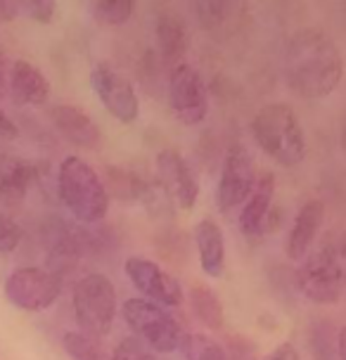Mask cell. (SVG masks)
I'll return each instance as SVG.
<instances>
[{
	"label": "cell",
	"mask_w": 346,
	"mask_h": 360,
	"mask_svg": "<svg viewBox=\"0 0 346 360\" xmlns=\"http://www.w3.org/2000/svg\"><path fill=\"white\" fill-rule=\"evenodd\" d=\"M342 50L328 31L306 27L294 31L285 48V81L304 100H323L342 81Z\"/></svg>",
	"instance_id": "obj_1"
},
{
	"label": "cell",
	"mask_w": 346,
	"mask_h": 360,
	"mask_svg": "<svg viewBox=\"0 0 346 360\" xmlns=\"http://www.w3.org/2000/svg\"><path fill=\"white\" fill-rule=\"evenodd\" d=\"M254 143L280 166H299L306 157V135L297 112L285 102H273L252 119Z\"/></svg>",
	"instance_id": "obj_2"
},
{
	"label": "cell",
	"mask_w": 346,
	"mask_h": 360,
	"mask_svg": "<svg viewBox=\"0 0 346 360\" xmlns=\"http://www.w3.org/2000/svg\"><path fill=\"white\" fill-rule=\"evenodd\" d=\"M57 192L64 207L81 223H100L110 211V192L88 162L81 157H64L57 171Z\"/></svg>",
	"instance_id": "obj_3"
},
{
	"label": "cell",
	"mask_w": 346,
	"mask_h": 360,
	"mask_svg": "<svg viewBox=\"0 0 346 360\" xmlns=\"http://www.w3.org/2000/svg\"><path fill=\"white\" fill-rule=\"evenodd\" d=\"M74 318L81 332L93 339L107 337L117 320V289L102 273H91L74 285Z\"/></svg>",
	"instance_id": "obj_4"
},
{
	"label": "cell",
	"mask_w": 346,
	"mask_h": 360,
	"mask_svg": "<svg viewBox=\"0 0 346 360\" xmlns=\"http://www.w3.org/2000/svg\"><path fill=\"white\" fill-rule=\"evenodd\" d=\"M121 315H124V323L131 327L133 337H138L152 351L171 353L183 346L185 332L181 323L162 306L133 297L124 301Z\"/></svg>",
	"instance_id": "obj_5"
},
{
	"label": "cell",
	"mask_w": 346,
	"mask_h": 360,
	"mask_svg": "<svg viewBox=\"0 0 346 360\" xmlns=\"http://www.w3.org/2000/svg\"><path fill=\"white\" fill-rule=\"evenodd\" d=\"M62 275L48 268L27 266L17 268L5 280V297L19 311L41 313L60 299Z\"/></svg>",
	"instance_id": "obj_6"
},
{
	"label": "cell",
	"mask_w": 346,
	"mask_h": 360,
	"mask_svg": "<svg viewBox=\"0 0 346 360\" xmlns=\"http://www.w3.org/2000/svg\"><path fill=\"white\" fill-rule=\"evenodd\" d=\"M297 285L301 294L313 304H339L344 294V270L339 254L332 247H325L318 254L309 256L297 273Z\"/></svg>",
	"instance_id": "obj_7"
},
{
	"label": "cell",
	"mask_w": 346,
	"mask_h": 360,
	"mask_svg": "<svg viewBox=\"0 0 346 360\" xmlns=\"http://www.w3.org/2000/svg\"><path fill=\"white\" fill-rule=\"evenodd\" d=\"M256 185V169L254 157L242 143H235L228 147L223 157L219 188H216V202L223 214L233 211L247 202Z\"/></svg>",
	"instance_id": "obj_8"
},
{
	"label": "cell",
	"mask_w": 346,
	"mask_h": 360,
	"mask_svg": "<svg viewBox=\"0 0 346 360\" xmlns=\"http://www.w3.org/2000/svg\"><path fill=\"white\" fill-rule=\"evenodd\" d=\"M91 86L93 93L98 95L102 107L112 114L114 119L121 124H133L140 117V102L136 95L133 83L126 79L119 69H114L112 64L100 62L93 67L91 72Z\"/></svg>",
	"instance_id": "obj_9"
},
{
	"label": "cell",
	"mask_w": 346,
	"mask_h": 360,
	"mask_svg": "<svg viewBox=\"0 0 346 360\" xmlns=\"http://www.w3.org/2000/svg\"><path fill=\"white\" fill-rule=\"evenodd\" d=\"M169 107L181 124L197 126L209 112V95L200 72L190 64L173 67L169 79Z\"/></svg>",
	"instance_id": "obj_10"
},
{
	"label": "cell",
	"mask_w": 346,
	"mask_h": 360,
	"mask_svg": "<svg viewBox=\"0 0 346 360\" xmlns=\"http://www.w3.org/2000/svg\"><path fill=\"white\" fill-rule=\"evenodd\" d=\"M124 273L131 280V285L157 306H181L183 304V287L171 273L159 263L145 259V256H131L124 263Z\"/></svg>",
	"instance_id": "obj_11"
},
{
	"label": "cell",
	"mask_w": 346,
	"mask_h": 360,
	"mask_svg": "<svg viewBox=\"0 0 346 360\" xmlns=\"http://www.w3.org/2000/svg\"><path fill=\"white\" fill-rule=\"evenodd\" d=\"M157 178L166 195L173 199V204H178L185 211L195 209L197 199H200V183L192 173L190 162L181 152L166 147L157 154Z\"/></svg>",
	"instance_id": "obj_12"
},
{
	"label": "cell",
	"mask_w": 346,
	"mask_h": 360,
	"mask_svg": "<svg viewBox=\"0 0 346 360\" xmlns=\"http://www.w3.org/2000/svg\"><path fill=\"white\" fill-rule=\"evenodd\" d=\"M8 95L22 107H43L50 100V81L34 62L15 60L10 64Z\"/></svg>",
	"instance_id": "obj_13"
},
{
	"label": "cell",
	"mask_w": 346,
	"mask_h": 360,
	"mask_svg": "<svg viewBox=\"0 0 346 360\" xmlns=\"http://www.w3.org/2000/svg\"><path fill=\"white\" fill-rule=\"evenodd\" d=\"M275 199V176L273 173H261L256 178V185L247 202L242 204L240 214V230L249 240H256L268 230V216Z\"/></svg>",
	"instance_id": "obj_14"
},
{
	"label": "cell",
	"mask_w": 346,
	"mask_h": 360,
	"mask_svg": "<svg viewBox=\"0 0 346 360\" xmlns=\"http://www.w3.org/2000/svg\"><path fill=\"white\" fill-rule=\"evenodd\" d=\"M325 221V202L323 199H311L297 211L292 223V230L287 235L285 252L292 261H304L309 256V249L313 247L316 237L323 228Z\"/></svg>",
	"instance_id": "obj_15"
},
{
	"label": "cell",
	"mask_w": 346,
	"mask_h": 360,
	"mask_svg": "<svg viewBox=\"0 0 346 360\" xmlns=\"http://www.w3.org/2000/svg\"><path fill=\"white\" fill-rule=\"evenodd\" d=\"M50 121H53V126L62 133V138H67L69 143L76 147H83V150H95L102 140L100 128L95 126L91 114L83 112V109L76 105L50 107Z\"/></svg>",
	"instance_id": "obj_16"
},
{
	"label": "cell",
	"mask_w": 346,
	"mask_h": 360,
	"mask_svg": "<svg viewBox=\"0 0 346 360\" xmlns=\"http://www.w3.org/2000/svg\"><path fill=\"white\" fill-rule=\"evenodd\" d=\"M41 178V164L0 152V202L19 204Z\"/></svg>",
	"instance_id": "obj_17"
},
{
	"label": "cell",
	"mask_w": 346,
	"mask_h": 360,
	"mask_svg": "<svg viewBox=\"0 0 346 360\" xmlns=\"http://www.w3.org/2000/svg\"><path fill=\"white\" fill-rule=\"evenodd\" d=\"M155 38H157V48H159V53H162L164 62L171 64V67H178L190 48L188 22L171 10L159 12L157 24H155Z\"/></svg>",
	"instance_id": "obj_18"
},
{
	"label": "cell",
	"mask_w": 346,
	"mask_h": 360,
	"mask_svg": "<svg viewBox=\"0 0 346 360\" xmlns=\"http://www.w3.org/2000/svg\"><path fill=\"white\" fill-rule=\"evenodd\" d=\"M192 235H195L202 270L209 278H221L226 273V237L221 225L214 218H202Z\"/></svg>",
	"instance_id": "obj_19"
},
{
	"label": "cell",
	"mask_w": 346,
	"mask_h": 360,
	"mask_svg": "<svg viewBox=\"0 0 346 360\" xmlns=\"http://www.w3.org/2000/svg\"><path fill=\"white\" fill-rule=\"evenodd\" d=\"M190 306L207 330H221L226 323V311H223L219 294L207 285H195L190 289Z\"/></svg>",
	"instance_id": "obj_20"
},
{
	"label": "cell",
	"mask_w": 346,
	"mask_h": 360,
	"mask_svg": "<svg viewBox=\"0 0 346 360\" xmlns=\"http://www.w3.org/2000/svg\"><path fill=\"white\" fill-rule=\"evenodd\" d=\"M192 8L197 12L200 27L209 34H219L237 17V5L228 0H204V3H195Z\"/></svg>",
	"instance_id": "obj_21"
},
{
	"label": "cell",
	"mask_w": 346,
	"mask_h": 360,
	"mask_svg": "<svg viewBox=\"0 0 346 360\" xmlns=\"http://www.w3.org/2000/svg\"><path fill=\"white\" fill-rule=\"evenodd\" d=\"M309 344H311L313 360H339V353H342V337L332 330V323H328V320L313 325Z\"/></svg>",
	"instance_id": "obj_22"
},
{
	"label": "cell",
	"mask_w": 346,
	"mask_h": 360,
	"mask_svg": "<svg viewBox=\"0 0 346 360\" xmlns=\"http://www.w3.org/2000/svg\"><path fill=\"white\" fill-rule=\"evenodd\" d=\"M62 346L72 360H110L98 339L83 332H67L62 337Z\"/></svg>",
	"instance_id": "obj_23"
},
{
	"label": "cell",
	"mask_w": 346,
	"mask_h": 360,
	"mask_svg": "<svg viewBox=\"0 0 346 360\" xmlns=\"http://www.w3.org/2000/svg\"><path fill=\"white\" fill-rule=\"evenodd\" d=\"M181 349L185 360H228V351L207 334H185Z\"/></svg>",
	"instance_id": "obj_24"
},
{
	"label": "cell",
	"mask_w": 346,
	"mask_h": 360,
	"mask_svg": "<svg viewBox=\"0 0 346 360\" xmlns=\"http://www.w3.org/2000/svg\"><path fill=\"white\" fill-rule=\"evenodd\" d=\"M133 0H98L93 3V17L105 27H121L133 17Z\"/></svg>",
	"instance_id": "obj_25"
},
{
	"label": "cell",
	"mask_w": 346,
	"mask_h": 360,
	"mask_svg": "<svg viewBox=\"0 0 346 360\" xmlns=\"http://www.w3.org/2000/svg\"><path fill=\"white\" fill-rule=\"evenodd\" d=\"M110 360H157L155 351L145 346L138 337H126L114 346Z\"/></svg>",
	"instance_id": "obj_26"
},
{
	"label": "cell",
	"mask_w": 346,
	"mask_h": 360,
	"mask_svg": "<svg viewBox=\"0 0 346 360\" xmlns=\"http://www.w3.org/2000/svg\"><path fill=\"white\" fill-rule=\"evenodd\" d=\"M15 10L19 15L34 19L38 24H50L55 19V10L57 5L53 0H27V3H17Z\"/></svg>",
	"instance_id": "obj_27"
},
{
	"label": "cell",
	"mask_w": 346,
	"mask_h": 360,
	"mask_svg": "<svg viewBox=\"0 0 346 360\" xmlns=\"http://www.w3.org/2000/svg\"><path fill=\"white\" fill-rule=\"evenodd\" d=\"M24 240L22 225L0 214V254H12Z\"/></svg>",
	"instance_id": "obj_28"
},
{
	"label": "cell",
	"mask_w": 346,
	"mask_h": 360,
	"mask_svg": "<svg viewBox=\"0 0 346 360\" xmlns=\"http://www.w3.org/2000/svg\"><path fill=\"white\" fill-rule=\"evenodd\" d=\"M230 353H233V360H256V346L245 337L230 339Z\"/></svg>",
	"instance_id": "obj_29"
},
{
	"label": "cell",
	"mask_w": 346,
	"mask_h": 360,
	"mask_svg": "<svg viewBox=\"0 0 346 360\" xmlns=\"http://www.w3.org/2000/svg\"><path fill=\"white\" fill-rule=\"evenodd\" d=\"M17 135H19L17 124L0 109V140H17Z\"/></svg>",
	"instance_id": "obj_30"
},
{
	"label": "cell",
	"mask_w": 346,
	"mask_h": 360,
	"mask_svg": "<svg viewBox=\"0 0 346 360\" xmlns=\"http://www.w3.org/2000/svg\"><path fill=\"white\" fill-rule=\"evenodd\" d=\"M268 360H301V356L290 342H283L280 346H275V351L268 356Z\"/></svg>",
	"instance_id": "obj_31"
},
{
	"label": "cell",
	"mask_w": 346,
	"mask_h": 360,
	"mask_svg": "<svg viewBox=\"0 0 346 360\" xmlns=\"http://www.w3.org/2000/svg\"><path fill=\"white\" fill-rule=\"evenodd\" d=\"M8 76H10V60H8V55L0 50V100L8 95Z\"/></svg>",
	"instance_id": "obj_32"
}]
</instances>
